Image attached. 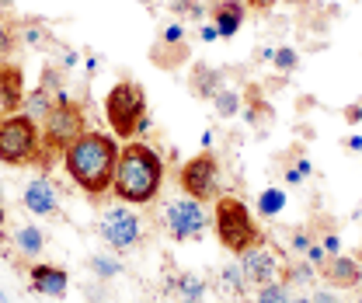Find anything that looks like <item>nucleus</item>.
<instances>
[{
  "instance_id": "nucleus-1",
  "label": "nucleus",
  "mask_w": 362,
  "mask_h": 303,
  "mask_svg": "<svg viewBox=\"0 0 362 303\" xmlns=\"http://www.w3.org/2000/svg\"><path fill=\"white\" fill-rule=\"evenodd\" d=\"M119 143L98 130H84L66 150H63V168L81 185L88 195H105L112 188V178L119 168Z\"/></svg>"
},
{
  "instance_id": "nucleus-2",
  "label": "nucleus",
  "mask_w": 362,
  "mask_h": 303,
  "mask_svg": "<svg viewBox=\"0 0 362 303\" xmlns=\"http://www.w3.org/2000/svg\"><path fill=\"white\" fill-rule=\"evenodd\" d=\"M164 181V161L153 147L146 143H126V150L119 154V168L112 178V192L119 195V202L126 206H146L157 199Z\"/></svg>"
},
{
  "instance_id": "nucleus-3",
  "label": "nucleus",
  "mask_w": 362,
  "mask_h": 303,
  "mask_svg": "<svg viewBox=\"0 0 362 303\" xmlns=\"http://www.w3.org/2000/svg\"><path fill=\"white\" fill-rule=\"evenodd\" d=\"M0 164L7 168H49L52 164V154L45 150L39 122L25 112H14V115H4L0 119Z\"/></svg>"
},
{
  "instance_id": "nucleus-4",
  "label": "nucleus",
  "mask_w": 362,
  "mask_h": 303,
  "mask_svg": "<svg viewBox=\"0 0 362 303\" xmlns=\"http://www.w3.org/2000/svg\"><path fill=\"white\" fill-rule=\"evenodd\" d=\"M213 227H216V237L226 251L233 255H244L247 248L262 244V230L251 217V210L237 199V195H220L216 206H213Z\"/></svg>"
},
{
  "instance_id": "nucleus-5",
  "label": "nucleus",
  "mask_w": 362,
  "mask_h": 303,
  "mask_svg": "<svg viewBox=\"0 0 362 303\" xmlns=\"http://www.w3.org/2000/svg\"><path fill=\"white\" fill-rule=\"evenodd\" d=\"M105 115L112 122V130L119 139H133L136 132H143L150 126L146 119V98H143V87L133 81H122L108 91L105 98Z\"/></svg>"
},
{
  "instance_id": "nucleus-6",
  "label": "nucleus",
  "mask_w": 362,
  "mask_h": 303,
  "mask_svg": "<svg viewBox=\"0 0 362 303\" xmlns=\"http://www.w3.org/2000/svg\"><path fill=\"white\" fill-rule=\"evenodd\" d=\"M88 130L84 126V108L77 105V101H70L66 98V91H56V105L49 108V115L42 119V143L45 150L56 157V154H63L81 132Z\"/></svg>"
},
{
  "instance_id": "nucleus-7",
  "label": "nucleus",
  "mask_w": 362,
  "mask_h": 303,
  "mask_svg": "<svg viewBox=\"0 0 362 303\" xmlns=\"http://www.w3.org/2000/svg\"><path fill=\"white\" fill-rule=\"evenodd\" d=\"M98 230H101V237H105L115 251H129V248L139 244V237H143V219L122 202V206H112V210L101 217Z\"/></svg>"
},
{
  "instance_id": "nucleus-8",
  "label": "nucleus",
  "mask_w": 362,
  "mask_h": 303,
  "mask_svg": "<svg viewBox=\"0 0 362 303\" xmlns=\"http://www.w3.org/2000/svg\"><path fill=\"white\" fill-rule=\"evenodd\" d=\"M206 210H202V202L199 199H175V202H168L164 206V227H168V234L175 237V241H192V237H199L202 230H206Z\"/></svg>"
},
{
  "instance_id": "nucleus-9",
  "label": "nucleus",
  "mask_w": 362,
  "mask_h": 303,
  "mask_svg": "<svg viewBox=\"0 0 362 303\" xmlns=\"http://www.w3.org/2000/svg\"><path fill=\"white\" fill-rule=\"evenodd\" d=\"M216 178H220V164H216V157H213L209 150H202V154H195L192 161H185V168H181V174H178L181 192L192 195V199H199V202L216 192Z\"/></svg>"
},
{
  "instance_id": "nucleus-10",
  "label": "nucleus",
  "mask_w": 362,
  "mask_h": 303,
  "mask_svg": "<svg viewBox=\"0 0 362 303\" xmlns=\"http://www.w3.org/2000/svg\"><path fill=\"white\" fill-rule=\"evenodd\" d=\"M240 272H244V279H247L251 286H269V282L279 279V261H275V255L265 248V241L255 244V248H247V251L240 255Z\"/></svg>"
},
{
  "instance_id": "nucleus-11",
  "label": "nucleus",
  "mask_w": 362,
  "mask_h": 303,
  "mask_svg": "<svg viewBox=\"0 0 362 303\" xmlns=\"http://www.w3.org/2000/svg\"><path fill=\"white\" fill-rule=\"evenodd\" d=\"M21 105H25V74L21 67L0 59V119L21 112Z\"/></svg>"
},
{
  "instance_id": "nucleus-12",
  "label": "nucleus",
  "mask_w": 362,
  "mask_h": 303,
  "mask_svg": "<svg viewBox=\"0 0 362 303\" xmlns=\"http://www.w3.org/2000/svg\"><path fill=\"white\" fill-rule=\"evenodd\" d=\"M28 279H32V290L35 293H42V297H52V300H63L66 297V286H70V275H66V268H59V265H32L28 268Z\"/></svg>"
},
{
  "instance_id": "nucleus-13",
  "label": "nucleus",
  "mask_w": 362,
  "mask_h": 303,
  "mask_svg": "<svg viewBox=\"0 0 362 303\" xmlns=\"http://www.w3.org/2000/svg\"><path fill=\"white\" fill-rule=\"evenodd\" d=\"M320 275H324V282H327L331 290H356L362 282L359 261L349 258V255H331V258L324 261Z\"/></svg>"
},
{
  "instance_id": "nucleus-14",
  "label": "nucleus",
  "mask_w": 362,
  "mask_h": 303,
  "mask_svg": "<svg viewBox=\"0 0 362 303\" xmlns=\"http://www.w3.org/2000/svg\"><path fill=\"white\" fill-rule=\"evenodd\" d=\"M25 210L35 213V217H56L59 199H56V188H52L45 178H35V181L25 188Z\"/></svg>"
},
{
  "instance_id": "nucleus-15",
  "label": "nucleus",
  "mask_w": 362,
  "mask_h": 303,
  "mask_svg": "<svg viewBox=\"0 0 362 303\" xmlns=\"http://www.w3.org/2000/svg\"><path fill=\"white\" fill-rule=\"evenodd\" d=\"M213 25L220 28V39H233L244 25V4L240 0H220L213 11Z\"/></svg>"
},
{
  "instance_id": "nucleus-16",
  "label": "nucleus",
  "mask_w": 362,
  "mask_h": 303,
  "mask_svg": "<svg viewBox=\"0 0 362 303\" xmlns=\"http://www.w3.org/2000/svg\"><path fill=\"white\" fill-rule=\"evenodd\" d=\"M220 70H213L209 63H195L192 67V77H188V91L195 94V98H202V101H209L216 91H220Z\"/></svg>"
},
{
  "instance_id": "nucleus-17",
  "label": "nucleus",
  "mask_w": 362,
  "mask_h": 303,
  "mask_svg": "<svg viewBox=\"0 0 362 303\" xmlns=\"http://www.w3.org/2000/svg\"><path fill=\"white\" fill-rule=\"evenodd\" d=\"M188 56H192L188 42H164V39H157L153 49H150V59H153L160 70H175V67H181V63L188 59Z\"/></svg>"
},
{
  "instance_id": "nucleus-18",
  "label": "nucleus",
  "mask_w": 362,
  "mask_h": 303,
  "mask_svg": "<svg viewBox=\"0 0 362 303\" xmlns=\"http://www.w3.org/2000/svg\"><path fill=\"white\" fill-rule=\"evenodd\" d=\"M14 244H18V251H21V255L35 258V255H42L45 237H42V230H39V227L25 223V227H18V230H14Z\"/></svg>"
},
{
  "instance_id": "nucleus-19",
  "label": "nucleus",
  "mask_w": 362,
  "mask_h": 303,
  "mask_svg": "<svg viewBox=\"0 0 362 303\" xmlns=\"http://www.w3.org/2000/svg\"><path fill=\"white\" fill-rule=\"evenodd\" d=\"M52 105H56V94H52V91H45V87L39 84L32 94H25L21 112H25V115H32V119L39 122V119H45V115H49V108H52Z\"/></svg>"
},
{
  "instance_id": "nucleus-20",
  "label": "nucleus",
  "mask_w": 362,
  "mask_h": 303,
  "mask_svg": "<svg viewBox=\"0 0 362 303\" xmlns=\"http://www.w3.org/2000/svg\"><path fill=\"white\" fill-rule=\"evenodd\" d=\"M213 108H216L220 119H233V115L244 108V98H240L233 87H220V91L213 94Z\"/></svg>"
},
{
  "instance_id": "nucleus-21",
  "label": "nucleus",
  "mask_w": 362,
  "mask_h": 303,
  "mask_svg": "<svg viewBox=\"0 0 362 303\" xmlns=\"http://www.w3.org/2000/svg\"><path fill=\"white\" fill-rule=\"evenodd\" d=\"M171 290H175L178 300H202V297H206V282H202L199 275H178V279L171 282Z\"/></svg>"
},
{
  "instance_id": "nucleus-22",
  "label": "nucleus",
  "mask_w": 362,
  "mask_h": 303,
  "mask_svg": "<svg viewBox=\"0 0 362 303\" xmlns=\"http://www.w3.org/2000/svg\"><path fill=\"white\" fill-rule=\"evenodd\" d=\"M282 210H286V192L282 188H265L258 195V213L262 217H279Z\"/></svg>"
},
{
  "instance_id": "nucleus-23",
  "label": "nucleus",
  "mask_w": 362,
  "mask_h": 303,
  "mask_svg": "<svg viewBox=\"0 0 362 303\" xmlns=\"http://www.w3.org/2000/svg\"><path fill=\"white\" fill-rule=\"evenodd\" d=\"M269 105L258 98V87H251L247 91V112H244V119L251 122V126H262V122H269Z\"/></svg>"
},
{
  "instance_id": "nucleus-24",
  "label": "nucleus",
  "mask_w": 362,
  "mask_h": 303,
  "mask_svg": "<svg viewBox=\"0 0 362 303\" xmlns=\"http://www.w3.org/2000/svg\"><path fill=\"white\" fill-rule=\"evenodd\" d=\"M255 303H293L289 297V282H269V286H258V300Z\"/></svg>"
},
{
  "instance_id": "nucleus-25",
  "label": "nucleus",
  "mask_w": 362,
  "mask_h": 303,
  "mask_svg": "<svg viewBox=\"0 0 362 303\" xmlns=\"http://www.w3.org/2000/svg\"><path fill=\"white\" fill-rule=\"evenodd\" d=\"M286 282L289 286H310L314 282V265L310 261H293L286 268Z\"/></svg>"
},
{
  "instance_id": "nucleus-26",
  "label": "nucleus",
  "mask_w": 362,
  "mask_h": 303,
  "mask_svg": "<svg viewBox=\"0 0 362 303\" xmlns=\"http://www.w3.org/2000/svg\"><path fill=\"white\" fill-rule=\"evenodd\" d=\"M18 39H25L32 49H42V45L49 42V32H45L39 21H25V25L18 28Z\"/></svg>"
},
{
  "instance_id": "nucleus-27",
  "label": "nucleus",
  "mask_w": 362,
  "mask_h": 303,
  "mask_svg": "<svg viewBox=\"0 0 362 303\" xmlns=\"http://www.w3.org/2000/svg\"><path fill=\"white\" fill-rule=\"evenodd\" d=\"M14 42H18V25L0 21V59H7L14 52Z\"/></svg>"
},
{
  "instance_id": "nucleus-28",
  "label": "nucleus",
  "mask_w": 362,
  "mask_h": 303,
  "mask_svg": "<svg viewBox=\"0 0 362 303\" xmlns=\"http://www.w3.org/2000/svg\"><path fill=\"white\" fill-rule=\"evenodd\" d=\"M90 268L98 272V279H115V275L122 272V265H119V261L101 258V255H94V258H90Z\"/></svg>"
},
{
  "instance_id": "nucleus-29",
  "label": "nucleus",
  "mask_w": 362,
  "mask_h": 303,
  "mask_svg": "<svg viewBox=\"0 0 362 303\" xmlns=\"http://www.w3.org/2000/svg\"><path fill=\"white\" fill-rule=\"evenodd\" d=\"M171 11L181 14V21H185V18H199L206 11V4L202 0H171Z\"/></svg>"
},
{
  "instance_id": "nucleus-30",
  "label": "nucleus",
  "mask_w": 362,
  "mask_h": 303,
  "mask_svg": "<svg viewBox=\"0 0 362 303\" xmlns=\"http://www.w3.org/2000/svg\"><path fill=\"white\" fill-rule=\"evenodd\" d=\"M272 63L282 70V74H289V70H296V63H300V56H296V49H275V56H272Z\"/></svg>"
},
{
  "instance_id": "nucleus-31",
  "label": "nucleus",
  "mask_w": 362,
  "mask_h": 303,
  "mask_svg": "<svg viewBox=\"0 0 362 303\" xmlns=\"http://www.w3.org/2000/svg\"><path fill=\"white\" fill-rule=\"evenodd\" d=\"M223 286H226V290H233L237 297H240V290L247 286V279H244V272H240L237 265H226V268H223Z\"/></svg>"
},
{
  "instance_id": "nucleus-32",
  "label": "nucleus",
  "mask_w": 362,
  "mask_h": 303,
  "mask_svg": "<svg viewBox=\"0 0 362 303\" xmlns=\"http://www.w3.org/2000/svg\"><path fill=\"white\" fill-rule=\"evenodd\" d=\"M310 171H314V168H310V161H307V157H300V161H296V168H289V171H286V181H289V185H300Z\"/></svg>"
},
{
  "instance_id": "nucleus-33",
  "label": "nucleus",
  "mask_w": 362,
  "mask_h": 303,
  "mask_svg": "<svg viewBox=\"0 0 362 303\" xmlns=\"http://www.w3.org/2000/svg\"><path fill=\"white\" fill-rule=\"evenodd\" d=\"M39 84H42L45 91H52V94H56V91H63V77H59V70H56V67H45Z\"/></svg>"
},
{
  "instance_id": "nucleus-34",
  "label": "nucleus",
  "mask_w": 362,
  "mask_h": 303,
  "mask_svg": "<svg viewBox=\"0 0 362 303\" xmlns=\"http://www.w3.org/2000/svg\"><path fill=\"white\" fill-rule=\"evenodd\" d=\"M160 39H164V42H185V21H175V25H168V28L160 32Z\"/></svg>"
},
{
  "instance_id": "nucleus-35",
  "label": "nucleus",
  "mask_w": 362,
  "mask_h": 303,
  "mask_svg": "<svg viewBox=\"0 0 362 303\" xmlns=\"http://www.w3.org/2000/svg\"><path fill=\"white\" fill-rule=\"evenodd\" d=\"M307 261H310V265H324V261H327V251H324V244H310V248H307Z\"/></svg>"
},
{
  "instance_id": "nucleus-36",
  "label": "nucleus",
  "mask_w": 362,
  "mask_h": 303,
  "mask_svg": "<svg viewBox=\"0 0 362 303\" xmlns=\"http://www.w3.org/2000/svg\"><path fill=\"white\" fill-rule=\"evenodd\" d=\"M310 248V234L307 230H296L293 234V251H307Z\"/></svg>"
},
{
  "instance_id": "nucleus-37",
  "label": "nucleus",
  "mask_w": 362,
  "mask_h": 303,
  "mask_svg": "<svg viewBox=\"0 0 362 303\" xmlns=\"http://www.w3.org/2000/svg\"><path fill=\"white\" fill-rule=\"evenodd\" d=\"M320 244H324V251H327V255H338V248H341V237H338V234H327Z\"/></svg>"
},
{
  "instance_id": "nucleus-38",
  "label": "nucleus",
  "mask_w": 362,
  "mask_h": 303,
  "mask_svg": "<svg viewBox=\"0 0 362 303\" xmlns=\"http://www.w3.org/2000/svg\"><path fill=\"white\" fill-rule=\"evenodd\" d=\"M199 35H202V42H216V39H220V28H216V25H206Z\"/></svg>"
},
{
  "instance_id": "nucleus-39",
  "label": "nucleus",
  "mask_w": 362,
  "mask_h": 303,
  "mask_svg": "<svg viewBox=\"0 0 362 303\" xmlns=\"http://www.w3.org/2000/svg\"><path fill=\"white\" fill-rule=\"evenodd\" d=\"M59 67H63V70L77 67V52H74V49H66V52H63V59H59Z\"/></svg>"
},
{
  "instance_id": "nucleus-40",
  "label": "nucleus",
  "mask_w": 362,
  "mask_h": 303,
  "mask_svg": "<svg viewBox=\"0 0 362 303\" xmlns=\"http://www.w3.org/2000/svg\"><path fill=\"white\" fill-rule=\"evenodd\" d=\"M345 119H349V122H362V105H352V108H345Z\"/></svg>"
},
{
  "instance_id": "nucleus-41",
  "label": "nucleus",
  "mask_w": 362,
  "mask_h": 303,
  "mask_svg": "<svg viewBox=\"0 0 362 303\" xmlns=\"http://www.w3.org/2000/svg\"><path fill=\"white\" fill-rule=\"evenodd\" d=\"M247 4H251L255 11H272V7H275L279 0H247Z\"/></svg>"
},
{
  "instance_id": "nucleus-42",
  "label": "nucleus",
  "mask_w": 362,
  "mask_h": 303,
  "mask_svg": "<svg viewBox=\"0 0 362 303\" xmlns=\"http://www.w3.org/2000/svg\"><path fill=\"white\" fill-rule=\"evenodd\" d=\"M314 303H338V300H334L331 293H317V297H314Z\"/></svg>"
},
{
  "instance_id": "nucleus-43",
  "label": "nucleus",
  "mask_w": 362,
  "mask_h": 303,
  "mask_svg": "<svg viewBox=\"0 0 362 303\" xmlns=\"http://www.w3.org/2000/svg\"><path fill=\"white\" fill-rule=\"evenodd\" d=\"M349 147H352V150H362V136H349Z\"/></svg>"
},
{
  "instance_id": "nucleus-44",
  "label": "nucleus",
  "mask_w": 362,
  "mask_h": 303,
  "mask_svg": "<svg viewBox=\"0 0 362 303\" xmlns=\"http://www.w3.org/2000/svg\"><path fill=\"white\" fill-rule=\"evenodd\" d=\"M11 4H14V0H0V11H4V7H11Z\"/></svg>"
},
{
  "instance_id": "nucleus-45",
  "label": "nucleus",
  "mask_w": 362,
  "mask_h": 303,
  "mask_svg": "<svg viewBox=\"0 0 362 303\" xmlns=\"http://www.w3.org/2000/svg\"><path fill=\"white\" fill-rule=\"evenodd\" d=\"M4 223H7V217H4V206H0V227H4Z\"/></svg>"
},
{
  "instance_id": "nucleus-46",
  "label": "nucleus",
  "mask_w": 362,
  "mask_h": 303,
  "mask_svg": "<svg viewBox=\"0 0 362 303\" xmlns=\"http://www.w3.org/2000/svg\"><path fill=\"white\" fill-rule=\"evenodd\" d=\"M0 303H11V300H7V297H4V290H0Z\"/></svg>"
},
{
  "instance_id": "nucleus-47",
  "label": "nucleus",
  "mask_w": 362,
  "mask_h": 303,
  "mask_svg": "<svg viewBox=\"0 0 362 303\" xmlns=\"http://www.w3.org/2000/svg\"><path fill=\"white\" fill-rule=\"evenodd\" d=\"M178 303H202V300H178Z\"/></svg>"
},
{
  "instance_id": "nucleus-48",
  "label": "nucleus",
  "mask_w": 362,
  "mask_h": 303,
  "mask_svg": "<svg viewBox=\"0 0 362 303\" xmlns=\"http://www.w3.org/2000/svg\"><path fill=\"white\" fill-rule=\"evenodd\" d=\"M293 303H314V300H293Z\"/></svg>"
},
{
  "instance_id": "nucleus-49",
  "label": "nucleus",
  "mask_w": 362,
  "mask_h": 303,
  "mask_svg": "<svg viewBox=\"0 0 362 303\" xmlns=\"http://www.w3.org/2000/svg\"><path fill=\"white\" fill-rule=\"evenodd\" d=\"M0 195H4V188H0Z\"/></svg>"
}]
</instances>
